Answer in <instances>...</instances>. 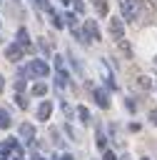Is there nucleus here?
Segmentation results:
<instances>
[{
	"label": "nucleus",
	"instance_id": "obj_7",
	"mask_svg": "<svg viewBox=\"0 0 157 160\" xmlns=\"http://www.w3.org/2000/svg\"><path fill=\"white\" fill-rule=\"evenodd\" d=\"M20 138H22L25 142H32V140H35V128H32L30 122H22V125H20Z\"/></svg>",
	"mask_w": 157,
	"mask_h": 160
},
{
	"label": "nucleus",
	"instance_id": "obj_3",
	"mask_svg": "<svg viewBox=\"0 0 157 160\" xmlns=\"http://www.w3.org/2000/svg\"><path fill=\"white\" fill-rule=\"evenodd\" d=\"M80 38H82V42H85V40H92V42L102 40V35H100V28H97V22H95V20H85V25H82V32H80Z\"/></svg>",
	"mask_w": 157,
	"mask_h": 160
},
{
	"label": "nucleus",
	"instance_id": "obj_23",
	"mask_svg": "<svg viewBox=\"0 0 157 160\" xmlns=\"http://www.w3.org/2000/svg\"><path fill=\"white\" fill-rule=\"evenodd\" d=\"M60 2H62V5H70V2H72V0H60Z\"/></svg>",
	"mask_w": 157,
	"mask_h": 160
},
{
	"label": "nucleus",
	"instance_id": "obj_9",
	"mask_svg": "<svg viewBox=\"0 0 157 160\" xmlns=\"http://www.w3.org/2000/svg\"><path fill=\"white\" fill-rule=\"evenodd\" d=\"M17 45H20L22 50H25V48H27V50L32 48V45H30V35H27V30H25V28H20V30H17Z\"/></svg>",
	"mask_w": 157,
	"mask_h": 160
},
{
	"label": "nucleus",
	"instance_id": "obj_22",
	"mask_svg": "<svg viewBox=\"0 0 157 160\" xmlns=\"http://www.w3.org/2000/svg\"><path fill=\"white\" fill-rule=\"evenodd\" d=\"M60 160H75V158H72V155H62Z\"/></svg>",
	"mask_w": 157,
	"mask_h": 160
},
{
	"label": "nucleus",
	"instance_id": "obj_12",
	"mask_svg": "<svg viewBox=\"0 0 157 160\" xmlns=\"http://www.w3.org/2000/svg\"><path fill=\"white\" fill-rule=\"evenodd\" d=\"M92 5H95V10H97V15H107V0H92Z\"/></svg>",
	"mask_w": 157,
	"mask_h": 160
},
{
	"label": "nucleus",
	"instance_id": "obj_26",
	"mask_svg": "<svg viewBox=\"0 0 157 160\" xmlns=\"http://www.w3.org/2000/svg\"><path fill=\"white\" fill-rule=\"evenodd\" d=\"M2 160H7V158H2Z\"/></svg>",
	"mask_w": 157,
	"mask_h": 160
},
{
	"label": "nucleus",
	"instance_id": "obj_25",
	"mask_svg": "<svg viewBox=\"0 0 157 160\" xmlns=\"http://www.w3.org/2000/svg\"><path fill=\"white\" fill-rule=\"evenodd\" d=\"M142 160H150V158H142Z\"/></svg>",
	"mask_w": 157,
	"mask_h": 160
},
{
	"label": "nucleus",
	"instance_id": "obj_21",
	"mask_svg": "<svg viewBox=\"0 0 157 160\" xmlns=\"http://www.w3.org/2000/svg\"><path fill=\"white\" fill-rule=\"evenodd\" d=\"M150 122L157 125V110H150Z\"/></svg>",
	"mask_w": 157,
	"mask_h": 160
},
{
	"label": "nucleus",
	"instance_id": "obj_16",
	"mask_svg": "<svg viewBox=\"0 0 157 160\" xmlns=\"http://www.w3.org/2000/svg\"><path fill=\"white\" fill-rule=\"evenodd\" d=\"M15 102H17V108H25V110H27V100H25V98H22L20 92L15 95Z\"/></svg>",
	"mask_w": 157,
	"mask_h": 160
},
{
	"label": "nucleus",
	"instance_id": "obj_1",
	"mask_svg": "<svg viewBox=\"0 0 157 160\" xmlns=\"http://www.w3.org/2000/svg\"><path fill=\"white\" fill-rule=\"evenodd\" d=\"M47 72H50V68L45 60H30L25 65V70H20V75H25V78H47Z\"/></svg>",
	"mask_w": 157,
	"mask_h": 160
},
{
	"label": "nucleus",
	"instance_id": "obj_8",
	"mask_svg": "<svg viewBox=\"0 0 157 160\" xmlns=\"http://www.w3.org/2000/svg\"><path fill=\"white\" fill-rule=\"evenodd\" d=\"M50 112H52V102H50V100H42L40 108H37V120H47Z\"/></svg>",
	"mask_w": 157,
	"mask_h": 160
},
{
	"label": "nucleus",
	"instance_id": "obj_6",
	"mask_svg": "<svg viewBox=\"0 0 157 160\" xmlns=\"http://www.w3.org/2000/svg\"><path fill=\"white\" fill-rule=\"evenodd\" d=\"M92 98H95V102H97L100 108H110V95H107L102 88H95V90H92Z\"/></svg>",
	"mask_w": 157,
	"mask_h": 160
},
{
	"label": "nucleus",
	"instance_id": "obj_17",
	"mask_svg": "<svg viewBox=\"0 0 157 160\" xmlns=\"http://www.w3.org/2000/svg\"><path fill=\"white\" fill-rule=\"evenodd\" d=\"M97 148L100 150H105V135H102V130L97 128Z\"/></svg>",
	"mask_w": 157,
	"mask_h": 160
},
{
	"label": "nucleus",
	"instance_id": "obj_15",
	"mask_svg": "<svg viewBox=\"0 0 157 160\" xmlns=\"http://www.w3.org/2000/svg\"><path fill=\"white\" fill-rule=\"evenodd\" d=\"M77 115H80V120H82V122H87V120H90V110H87V108H77Z\"/></svg>",
	"mask_w": 157,
	"mask_h": 160
},
{
	"label": "nucleus",
	"instance_id": "obj_18",
	"mask_svg": "<svg viewBox=\"0 0 157 160\" xmlns=\"http://www.w3.org/2000/svg\"><path fill=\"white\" fill-rule=\"evenodd\" d=\"M40 50H42V52H45V55H47V52H50V45H47V42H45V38H40Z\"/></svg>",
	"mask_w": 157,
	"mask_h": 160
},
{
	"label": "nucleus",
	"instance_id": "obj_14",
	"mask_svg": "<svg viewBox=\"0 0 157 160\" xmlns=\"http://www.w3.org/2000/svg\"><path fill=\"white\" fill-rule=\"evenodd\" d=\"M10 122H12L10 115H7L5 110H0V128H10Z\"/></svg>",
	"mask_w": 157,
	"mask_h": 160
},
{
	"label": "nucleus",
	"instance_id": "obj_11",
	"mask_svg": "<svg viewBox=\"0 0 157 160\" xmlns=\"http://www.w3.org/2000/svg\"><path fill=\"white\" fill-rule=\"evenodd\" d=\"M137 88H140V90H145V92H147V90H150V88H152V80H150V78H147V75H140V78H137Z\"/></svg>",
	"mask_w": 157,
	"mask_h": 160
},
{
	"label": "nucleus",
	"instance_id": "obj_2",
	"mask_svg": "<svg viewBox=\"0 0 157 160\" xmlns=\"http://www.w3.org/2000/svg\"><path fill=\"white\" fill-rule=\"evenodd\" d=\"M120 10H122L125 20H137V15L142 10V0H120Z\"/></svg>",
	"mask_w": 157,
	"mask_h": 160
},
{
	"label": "nucleus",
	"instance_id": "obj_13",
	"mask_svg": "<svg viewBox=\"0 0 157 160\" xmlns=\"http://www.w3.org/2000/svg\"><path fill=\"white\" fill-rule=\"evenodd\" d=\"M45 92H47V85L45 82H35L32 85V95H45Z\"/></svg>",
	"mask_w": 157,
	"mask_h": 160
},
{
	"label": "nucleus",
	"instance_id": "obj_20",
	"mask_svg": "<svg viewBox=\"0 0 157 160\" xmlns=\"http://www.w3.org/2000/svg\"><path fill=\"white\" fill-rule=\"evenodd\" d=\"M102 160H117V158H115L112 150H105V158H102Z\"/></svg>",
	"mask_w": 157,
	"mask_h": 160
},
{
	"label": "nucleus",
	"instance_id": "obj_4",
	"mask_svg": "<svg viewBox=\"0 0 157 160\" xmlns=\"http://www.w3.org/2000/svg\"><path fill=\"white\" fill-rule=\"evenodd\" d=\"M110 35H112V40H122V35H125V20L122 18H110Z\"/></svg>",
	"mask_w": 157,
	"mask_h": 160
},
{
	"label": "nucleus",
	"instance_id": "obj_10",
	"mask_svg": "<svg viewBox=\"0 0 157 160\" xmlns=\"http://www.w3.org/2000/svg\"><path fill=\"white\" fill-rule=\"evenodd\" d=\"M17 148V140L15 138H7V140H2V145H0V150H2V155H7V152H12Z\"/></svg>",
	"mask_w": 157,
	"mask_h": 160
},
{
	"label": "nucleus",
	"instance_id": "obj_27",
	"mask_svg": "<svg viewBox=\"0 0 157 160\" xmlns=\"http://www.w3.org/2000/svg\"><path fill=\"white\" fill-rule=\"evenodd\" d=\"M155 65H157V60H155Z\"/></svg>",
	"mask_w": 157,
	"mask_h": 160
},
{
	"label": "nucleus",
	"instance_id": "obj_5",
	"mask_svg": "<svg viewBox=\"0 0 157 160\" xmlns=\"http://www.w3.org/2000/svg\"><path fill=\"white\" fill-rule=\"evenodd\" d=\"M5 58H7V60H12V62H17V60H22V48H20L17 42H12V45H7V48H5Z\"/></svg>",
	"mask_w": 157,
	"mask_h": 160
},
{
	"label": "nucleus",
	"instance_id": "obj_28",
	"mask_svg": "<svg viewBox=\"0 0 157 160\" xmlns=\"http://www.w3.org/2000/svg\"><path fill=\"white\" fill-rule=\"evenodd\" d=\"M125 160H127V158H125Z\"/></svg>",
	"mask_w": 157,
	"mask_h": 160
},
{
	"label": "nucleus",
	"instance_id": "obj_19",
	"mask_svg": "<svg viewBox=\"0 0 157 160\" xmlns=\"http://www.w3.org/2000/svg\"><path fill=\"white\" fill-rule=\"evenodd\" d=\"M72 5H75V10H77V12H85V5H82L80 0H72Z\"/></svg>",
	"mask_w": 157,
	"mask_h": 160
},
{
	"label": "nucleus",
	"instance_id": "obj_24",
	"mask_svg": "<svg viewBox=\"0 0 157 160\" xmlns=\"http://www.w3.org/2000/svg\"><path fill=\"white\" fill-rule=\"evenodd\" d=\"M2 88H5V80H2V78H0V90H2Z\"/></svg>",
	"mask_w": 157,
	"mask_h": 160
}]
</instances>
